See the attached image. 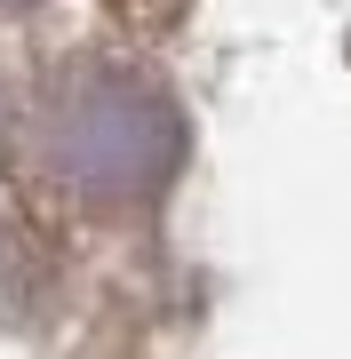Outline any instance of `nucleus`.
Listing matches in <instances>:
<instances>
[{"instance_id":"f257e3e1","label":"nucleus","mask_w":351,"mask_h":359,"mask_svg":"<svg viewBox=\"0 0 351 359\" xmlns=\"http://www.w3.org/2000/svg\"><path fill=\"white\" fill-rule=\"evenodd\" d=\"M40 168L80 200H144L176 168V104L120 65H80L40 96Z\"/></svg>"},{"instance_id":"f03ea898","label":"nucleus","mask_w":351,"mask_h":359,"mask_svg":"<svg viewBox=\"0 0 351 359\" xmlns=\"http://www.w3.org/2000/svg\"><path fill=\"white\" fill-rule=\"evenodd\" d=\"M40 280H48V264H40V248L16 231L8 216H0V320H16V311L40 295Z\"/></svg>"},{"instance_id":"7ed1b4c3","label":"nucleus","mask_w":351,"mask_h":359,"mask_svg":"<svg viewBox=\"0 0 351 359\" xmlns=\"http://www.w3.org/2000/svg\"><path fill=\"white\" fill-rule=\"evenodd\" d=\"M104 8H112V16H128L136 32H168L176 16H184V0H104Z\"/></svg>"}]
</instances>
